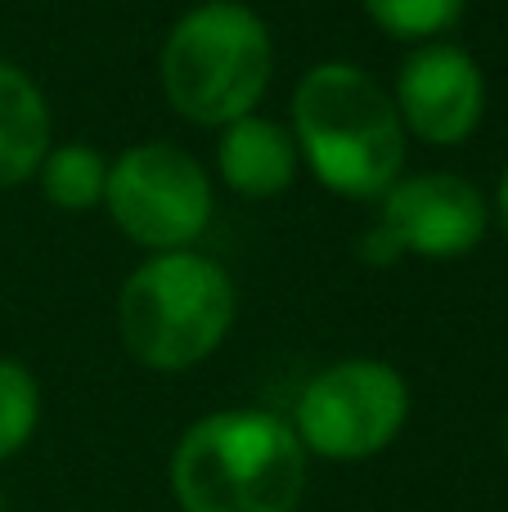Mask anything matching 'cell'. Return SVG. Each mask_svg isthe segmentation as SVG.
<instances>
[{"label":"cell","instance_id":"11","mask_svg":"<svg viewBox=\"0 0 508 512\" xmlns=\"http://www.w3.org/2000/svg\"><path fill=\"white\" fill-rule=\"evenodd\" d=\"M45 198L63 212H86L108 189V162L86 144H63L41 162Z\"/></svg>","mask_w":508,"mask_h":512},{"label":"cell","instance_id":"10","mask_svg":"<svg viewBox=\"0 0 508 512\" xmlns=\"http://www.w3.org/2000/svg\"><path fill=\"white\" fill-rule=\"evenodd\" d=\"M50 144V113L32 77L0 63V189L27 180L45 162Z\"/></svg>","mask_w":508,"mask_h":512},{"label":"cell","instance_id":"12","mask_svg":"<svg viewBox=\"0 0 508 512\" xmlns=\"http://www.w3.org/2000/svg\"><path fill=\"white\" fill-rule=\"evenodd\" d=\"M41 414V391L36 378L14 360H0V459L18 454L27 445Z\"/></svg>","mask_w":508,"mask_h":512},{"label":"cell","instance_id":"4","mask_svg":"<svg viewBox=\"0 0 508 512\" xmlns=\"http://www.w3.org/2000/svg\"><path fill=\"white\" fill-rule=\"evenodd\" d=\"M270 36L248 5L212 0L171 27L162 45V86L176 113L203 126H230L266 95Z\"/></svg>","mask_w":508,"mask_h":512},{"label":"cell","instance_id":"5","mask_svg":"<svg viewBox=\"0 0 508 512\" xmlns=\"http://www.w3.org/2000/svg\"><path fill=\"white\" fill-rule=\"evenodd\" d=\"M410 387L392 364L342 360L315 373L297 396V441L324 459H369L401 432Z\"/></svg>","mask_w":508,"mask_h":512},{"label":"cell","instance_id":"14","mask_svg":"<svg viewBox=\"0 0 508 512\" xmlns=\"http://www.w3.org/2000/svg\"><path fill=\"white\" fill-rule=\"evenodd\" d=\"M500 221H504V234H508V171L500 180Z\"/></svg>","mask_w":508,"mask_h":512},{"label":"cell","instance_id":"6","mask_svg":"<svg viewBox=\"0 0 508 512\" xmlns=\"http://www.w3.org/2000/svg\"><path fill=\"white\" fill-rule=\"evenodd\" d=\"M104 203L140 248L185 252V243L207 230L212 185L185 149L135 144L108 167Z\"/></svg>","mask_w":508,"mask_h":512},{"label":"cell","instance_id":"13","mask_svg":"<svg viewBox=\"0 0 508 512\" xmlns=\"http://www.w3.org/2000/svg\"><path fill=\"white\" fill-rule=\"evenodd\" d=\"M365 9L392 36H432L455 23L464 0H365Z\"/></svg>","mask_w":508,"mask_h":512},{"label":"cell","instance_id":"8","mask_svg":"<svg viewBox=\"0 0 508 512\" xmlns=\"http://www.w3.org/2000/svg\"><path fill=\"white\" fill-rule=\"evenodd\" d=\"M396 113L410 122L414 135L432 144H459L482 122L486 86L477 63L459 45H428L410 54L396 81Z\"/></svg>","mask_w":508,"mask_h":512},{"label":"cell","instance_id":"15","mask_svg":"<svg viewBox=\"0 0 508 512\" xmlns=\"http://www.w3.org/2000/svg\"><path fill=\"white\" fill-rule=\"evenodd\" d=\"M0 512H5V495H0Z\"/></svg>","mask_w":508,"mask_h":512},{"label":"cell","instance_id":"1","mask_svg":"<svg viewBox=\"0 0 508 512\" xmlns=\"http://www.w3.org/2000/svg\"><path fill=\"white\" fill-rule=\"evenodd\" d=\"M302 490L306 450L266 409L203 418L171 454V495L185 512H297Z\"/></svg>","mask_w":508,"mask_h":512},{"label":"cell","instance_id":"3","mask_svg":"<svg viewBox=\"0 0 508 512\" xmlns=\"http://www.w3.org/2000/svg\"><path fill=\"white\" fill-rule=\"evenodd\" d=\"M234 283L198 252H158L126 279L117 301L122 342L149 369H189L230 333Z\"/></svg>","mask_w":508,"mask_h":512},{"label":"cell","instance_id":"2","mask_svg":"<svg viewBox=\"0 0 508 512\" xmlns=\"http://www.w3.org/2000/svg\"><path fill=\"white\" fill-rule=\"evenodd\" d=\"M293 126L311 171L333 194L369 198L401 176V113L383 86L351 63H320L306 72L293 99Z\"/></svg>","mask_w":508,"mask_h":512},{"label":"cell","instance_id":"7","mask_svg":"<svg viewBox=\"0 0 508 512\" xmlns=\"http://www.w3.org/2000/svg\"><path fill=\"white\" fill-rule=\"evenodd\" d=\"M383 234L396 252L464 256L486 234V198L459 176H414L387 189Z\"/></svg>","mask_w":508,"mask_h":512},{"label":"cell","instance_id":"9","mask_svg":"<svg viewBox=\"0 0 508 512\" xmlns=\"http://www.w3.org/2000/svg\"><path fill=\"white\" fill-rule=\"evenodd\" d=\"M216 162H221V176L230 189H239L248 198H270L279 189H288L297 153L284 126L248 113L225 126L221 144H216Z\"/></svg>","mask_w":508,"mask_h":512}]
</instances>
